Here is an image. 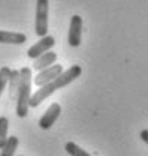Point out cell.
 <instances>
[{
    "instance_id": "obj_9",
    "label": "cell",
    "mask_w": 148,
    "mask_h": 156,
    "mask_svg": "<svg viewBox=\"0 0 148 156\" xmlns=\"http://www.w3.org/2000/svg\"><path fill=\"white\" fill-rule=\"evenodd\" d=\"M33 69L35 71H40V69H45L51 65H54L57 60V53L54 51H46L40 56H37L36 58H33Z\"/></svg>"
},
{
    "instance_id": "obj_15",
    "label": "cell",
    "mask_w": 148,
    "mask_h": 156,
    "mask_svg": "<svg viewBox=\"0 0 148 156\" xmlns=\"http://www.w3.org/2000/svg\"><path fill=\"white\" fill-rule=\"evenodd\" d=\"M9 72H11V69H9L8 66H3V68L0 69V96H2L3 90L6 89L8 78H9Z\"/></svg>"
},
{
    "instance_id": "obj_10",
    "label": "cell",
    "mask_w": 148,
    "mask_h": 156,
    "mask_svg": "<svg viewBox=\"0 0 148 156\" xmlns=\"http://www.w3.org/2000/svg\"><path fill=\"white\" fill-rule=\"evenodd\" d=\"M27 41V36L24 33L18 32H6V30H0V44H24Z\"/></svg>"
},
{
    "instance_id": "obj_8",
    "label": "cell",
    "mask_w": 148,
    "mask_h": 156,
    "mask_svg": "<svg viewBox=\"0 0 148 156\" xmlns=\"http://www.w3.org/2000/svg\"><path fill=\"white\" fill-rule=\"evenodd\" d=\"M60 114H61V107H60V104H57V102L51 104L50 108L45 111V114L39 119V126H40V129H43V131L50 129L57 122V119L60 117Z\"/></svg>"
},
{
    "instance_id": "obj_6",
    "label": "cell",
    "mask_w": 148,
    "mask_h": 156,
    "mask_svg": "<svg viewBox=\"0 0 148 156\" xmlns=\"http://www.w3.org/2000/svg\"><path fill=\"white\" fill-rule=\"evenodd\" d=\"M81 36H82V18L79 15H74L71 18V26H69V35H67V42L71 47H79L81 44Z\"/></svg>"
},
{
    "instance_id": "obj_12",
    "label": "cell",
    "mask_w": 148,
    "mask_h": 156,
    "mask_svg": "<svg viewBox=\"0 0 148 156\" xmlns=\"http://www.w3.org/2000/svg\"><path fill=\"white\" fill-rule=\"evenodd\" d=\"M18 138L17 136H9L8 140H6V143H5V146L0 149L2 152H0V156H14L15 153V150H17V147H18Z\"/></svg>"
},
{
    "instance_id": "obj_4",
    "label": "cell",
    "mask_w": 148,
    "mask_h": 156,
    "mask_svg": "<svg viewBox=\"0 0 148 156\" xmlns=\"http://www.w3.org/2000/svg\"><path fill=\"white\" fill-rule=\"evenodd\" d=\"M54 45H56V39L53 38V36H50V35H45V36H42V38L39 39L35 45H32L27 50V56L30 58H36L37 56L50 51Z\"/></svg>"
},
{
    "instance_id": "obj_7",
    "label": "cell",
    "mask_w": 148,
    "mask_h": 156,
    "mask_svg": "<svg viewBox=\"0 0 148 156\" xmlns=\"http://www.w3.org/2000/svg\"><path fill=\"white\" fill-rule=\"evenodd\" d=\"M81 74H82V69H81V66L74 65V66H71L69 69H66V71H61V74H60V75H58L57 78H54L53 81H54L57 90H58V89H61V87H66L67 84H71L72 81H75L76 78L81 75Z\"/></svg>"
},
{
    "instance_id": "obj_11",
    "label": "cell",
    "mask_w": 148,
    "mask_h": 156,
    "mask_svg": "<svg viewBox=\"0 0 148 156\" xmlns=\"http://www.w3.org/2000/svg\"><path fill=\"white\" fill-rule=\"evenodd\" d=\"M8 84H9V98L15 99L17 93H18V84H19V71L12 69L9 72V78H8Z\"/></svg>"
},
{
    "instance_id": "obj_14",
    "label": "cell",
    "mask_w": 148,
    "mask_h": 156,
    "mask_svg": "<svg viewBox=\"0 0 148 156\" xmlns=\"http://www.w3.org/2000/svg\"><path fill=\"white\" fill-rule=\"evenodd\" d=\"M66 152L71 156H91L90 153H87L84 149H81L78 144H75L72 141L66 143Z\"/></svg>"
},
{
    "instance_id": "obj_2",
    "label": "cell",
    "mask_w": 148,
    "mask_h": 156,
    "mask_svg": "<svg viewBox=\"0 0 148 156\" xmlns=\"http://www.w3.org/2000/svg\"><path fill=\"white\" fill-rule=\"evenodd\" d=\"M48 0H36V35L39 38L48 35Z\"/></svg>"
},
{
    "instance_id": "obj_1",
    "label": "cell",
    "mask_w": 148,
    "mask_h": 156,
    "mask_svg": "<svg viewBox=\"0 0 148 156\" xmlns=\"http://www.w3.org/2000/svg\"><path fill=\"white\" fill-rule=\"evenodd\" d=\"M32 69L22 68L19 69V84L17 93V116L24 119L29 114V101L32 95Z\"/></svg>"
},
{
    "instance_id": "obj_16",
    "label": "cell",
    "mask_w": 148,
    "mask_h": 156,
    "mask_svg": "<svg viewBox=\"0 0 148 156\" xmlns=\"http://www.w3.org/2000/svg\"><path fill=\"white\" fill-rule=\"evenodd\" d=\"M141 140H142L144 143H148V131L147 129H144V131L141 132Z\"/></svg>"
},
{
    "instance_id": "obj_13",
    "label": "cell",
    "mask_w": 148,
    "mask_h": 156,
    "mask_svg": "<svg viewBox=\"0 0 148 156\" xmlns=\"http://www.w3.org/2000/svg\"><path fill=\"white\" fill-rule=\"evenodd\" d=\"M8 129H9L8 117H0V149L5 146V143L8 140Z\"/></svg>"
},
{
    "instance_id": "obj_3",
    "label": "cell",
    "mask_w": 148,
    "mask_h": 156,
    "mask_svg": "<svg viewBox=\"0 0 148 156\" xmlns=\"http://www.w3.org/2000/svg\"><path fill=\"white\" fill-rule=\"evenodd\" d=\"M61 71H63L61 65H51V66H48L45 69H40L39 74H36V77L32 78V80H33V83L36 84L37 87H40V86H43V84L53 81L54 78H57L61 74Z\"/></svg>"
},
{
    "instance_id": "obj_5",
    "label": "cell",
    "mask_w": 148,
    "mask_h": 156,
    "mask_svg": "<svg viewBox=\"0 0 148 156\" xmlns=\"http://www.w3.org/2000/svg\"><path fill=\"white\" fill-rule=\"evenodd\" d=\"M56 90H57V87H56V84H54V81H50V83H46V84L40 86L33 95H30L29 107H35V108H36L37 105H40L46 98L51 96Z\"/></svg>"
}]
</instances>
